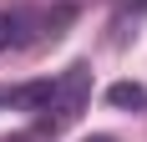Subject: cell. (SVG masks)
Listing matches in <instances>:
<instances>
[{"label":"cell","instance_id":"obj_3","mask_svg":"<svg viewBox=\"0 0 147 142\" xmlns=\"http://www.w3.org/2000/svg\"><path fill=\"white\" fill-rule=\"evenodd\" d=\"M51 86L56 81H30V86H15L10 101L15 107H26V112H46V101H51Z\"/></svg>","mask_w":147,"mask_h":142},{"label":"cell","instance_id":"obj_7","mask_svg":"<svg viewBox=\"0 0 147 142\" xmlns=\"http://www.w3.org/2000/svg\"><path fill=\"white\" fill-rule=\"evenodd\" d=\"M0 101H5V91H0Z\"/></svg>","mask_w":147,"mask_h":142},{"label":"cell","instance_id":"obj_1","mask_svg":"<svg viewBox=\"0 0 147 142\" xmlns=\"http://www.w3.org/2000/svg\"><path fill=\"white\" fill-rule=\"evenodd\" d=\"M86 101H91V71L76 61V66L51 86V101H46V112H41V132H51V137L66 132L76 117L86 112Z\"/></svg>","mask_w":147,"mask_h":142},{"label":"cell","instance_id":"obj_6","mask_svg":"<svg viewBox=\"0 0 147 142\" xmlns=\"http://www.w3.org/2000/svg\"><path fill=\"white\" fill-rule=\"evenodd\" d=\"M5 142H30V137H5Z\"/></svg>","mask_w":147,"mask_h":142},{"label":"cell","instance_id":"obj_4","mask_svg":"<svg viewBox=\"0 0 147 142\" xmlns=\"http://www.w3.org/2000/svg\"><path fill=\"white\" fill-rule=\"evenodd\" d=\"M10 41H15V15H5V10H0V51H5Z\"/></svg>","mask_w":147,"mask_h":142},{"label":"cell","instance_id":"obj_2","mask_svg":"<svg viewBox=\"0 0 147 142\" xmlns=\"http://www.w3.org/2000/svg\"><path fill=\"white\" fill-rule=\"evenodd\" d=\"M107 101L122 107V112H147V86L142 81H112L107 86Z\"/></svg>","mask_w":147,"mask_h":142},{"label":"cell","instance_id":"obj_5","mask_svg":"<svg viewBox=\"0 0 147 142\" xmlns=\"http://www.w3.org/2000/svg\"><path fill=\"white\" fill-rule=\"evenodd\" d=\"M86 142H117V137H107V132H96V137H86Z\"/></svg>","mask_w":147,"mask_h":142}]
</instances>
